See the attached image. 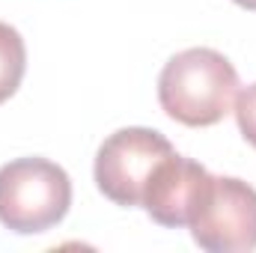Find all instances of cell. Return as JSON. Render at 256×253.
Returning <instances> with one entry per match:
<instances>
[{
	"mask_svg": "<svg viewBox=\"0 0 256 253\" xmlns=\"http://www.w3.org/2000/svg\"><path fill=\"white\" fill-rule=\"evenodd\" d=\"M238 72L214 48H188L161 68L158 102L164 114L188 128L220 122L236 102Z\"/></svg>",
	"mask_w": 256,
	"mask_h": 253,
	"instance_id": "6da1fadb",
	"label": "cell"
},
{
	"mask_svg": "<svg viewBox=\"0 0 256 253\" xmlns=\"http://www.w3.org/2000/svg\"><path fill=\"white\" fill-rule=\"evenodd\" d=\"M72 206V179L48 158H15L0 167V224L18 236L57 226Z\"/></svg>",
	"mask_w": 256,
	"mask_h": 253,
	"instance_id": "7a4b0ae2",
	"label": "cell"
},
{
	"mask_svg": "<svg viewBox=\"0 0 256 253\" xmlns=\"http://www.w3.org/2000/svg\"><path fill=\"white\" fill-rule=\"evenodd\" d=\"M173 143L152 128H120L114 131L96 155V185L98 190L116 202L134 208L143 202V194L149 188L155 170L173 155Z\"/></svg>",
	"mask_w": 256,
	"mask_h": 253,
	"instance_id": "3957f363",
	"label": "cell"
},
{
	"mask_svg": "<svg viewBox=\"0 0 256 253\" xmlns=\"http://www.w3.org/2000/svg\"><path fill=\"white\" fill-rule=\"evenodd\" d=\"M191 238L208 253H248L256 248V190L232 176H212L196 206Z\"/></svg>",
	"mask_w": 256,
	"mask_h": 253,
	"instance_id": "277c9868",
	"label": "cell"
},
{
	"mask_svg": "<svg viewBox=\"0 0 256 253\" xmlns=\"http://www.w3.org/2000/svg\"><path fill=\"white\" fill-rule=\"evenodd\" d=\"M212 182V173L185 155H170L152 176L149 188L143 194L140 208H146V214L167 226V230H179L188 226L196 212V206L202 202L206 188Z\"/></svg>",
	"mask_w": 256,
	"mask_h": 253,
	"instance_id": "5b68a950",
	"label": "cell"
},
{
	"mask_svg": "<svg viewBox=\"0 0 256 253\" xmlns=\"http://www.w3.org/2000/svg\"><path fill=\"white\" fill-rule=\"evenodd\" d=\"M27 72V48L15 27L0 21V104L15 96Z\"/></svg>",
	"mask_w": 256,
	"mask_h": 253,
	"instance_id": "8992f818",
	"label": "cell"
},
{
	"mask_svg": "<svg viewBox=\"0 0 256 253\" xmlns=\"http://www.w3.org/2000/svg\"><path fill=\"white\" fill-rule=\"evenodd\" d=\"M236 122L242 137L256 149V84L244 86L236 98Z\"/></svg>",
	"mask_w": 256,
	"mask_h": 253,
	"instance_id": "52a82bcc",
	"label": "cell"
},
{
	"mask_svg": "<svg viewBox=\"0 0 256 253\" xmlns=\"http://www.w3.org/2000/svg\"><path fill=\"white\" fill-rule=\"evenodd\" d=\"M232 3H238V6H244V9L256 12V0H232Z\"/></svg>",
	"mask_w": 256,
	"mask_h": 253,
	"instance_id": "ba28073f",
	"label": "cell"
}]
</instances>
